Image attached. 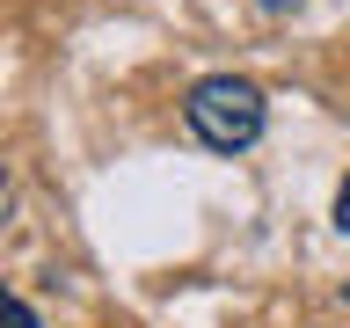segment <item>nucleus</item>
<instances>
[{
    "instance_id": "nucleus-1",
    "label": "nucleus",
    "mask_w": 350,
    "mask_h": 328,
    "mask_svg": "<svg viewBox=\"0 0 350 328\" xmlns=\"http://www.w3.org/2000/svg\"><path fill=\"white\" fill-rule=\"evenodd\" d=\"M183 117H190L197 146H212V153H248L262 131H270V102H262V87L241 81V73H204V81L190 87Z\"/></svg>"
},
{
    "instance_id": "nucleus-2",
    "label": "nucleus",
    "mask_w": 350,
    "mask_h": 328,
    "mask_svg": "<svg viewBox=\"0 0 350 328\" xmlns=\"http://www.w3.org/2000/svg\"><path fill=\"white\" fill-rule=\"evenodd\" d=\"M0 328H44V321H37V306H22L15 292H0Z\"/></svg>"
},
{
    "instance_id": "nucleus-3",
    "label": "nucleus",
    "mask_w": 350,
    "mask_h": 328,
    "mask_svg": "<svg viewBox=\"0 0 350 328\" xmlns=\"http://www.w3.org/2000/svg\"><path fill=\"white\" fill-rule=\"evenodd\" d=\"M336 234H350V175H343V190H336Z\"/></svg>"
},
{
    "instance_id": "nucleus-4",
    "label": "nucleus",
    "mask_w": 350,
    "mask_h": 328,
    "mask_svg": "<svg viewBox=\"0 0 350 328\" xmlns=\"http://www.w3.org/2000/svg\"><path fill=\"white\" fill-rule=\"evenodd\" d=\"M256 8H262V15H299L306 0H256Z\"/></svg>"
},
{
    "instance_id": "nucleus-5",
    "label": "nucleus",
    "mask_w": 350,
    "mask_h": 328,
    "mask_svg": "<svg viewBox=\"0 0 350 328\" xmlns=\"http://www.w3.org/2000/svg\"><path fill=\"white\" fill-rule=\"evenodd\" d=\"M8 212H15V190H8V182H0V226H8Z\"/></svg>"
}]
</instances>
